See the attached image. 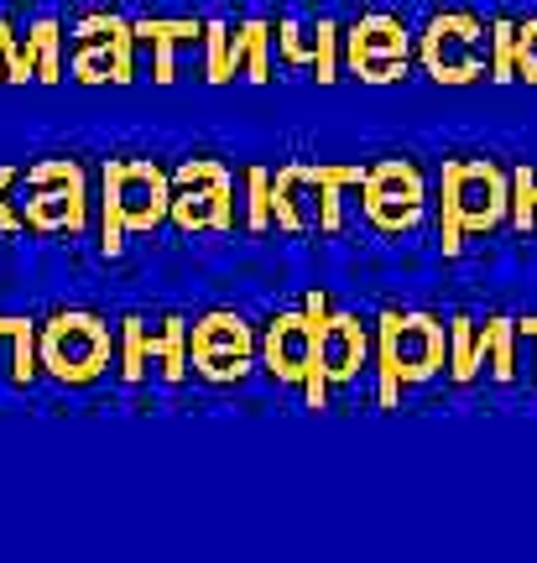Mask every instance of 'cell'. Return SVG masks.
I'll return each instance as SVG.
<instances>
[{
    "mask_svg": "<svg viewBox=\"0 0 537 563\" xmlns=\"http://www.w3.org/2000/svg\"><path fill=\"white\" fill-rule=\"evenodd\" d=\"M350 361H355V340H350V334H335V340H329V371H350Z\"/></svg>",
    "mask_w": 537,
    "mask_h": 563,
    "instance_id": "cell-4",
    "label": "cell"
},
{
    "mask_svg": "<svg viewBox=\"0 0 537 563\" xmlns=\"http://www.w3.org/2000/svg\"><path fill=\"white\" fill-rule=\"evenodd\" d=\"M272 361L282 371H303V365L314 361V334L303 323H282L277 334H272Z\"/></svg>",
    "mask_w": 537,
    "mask_h": 563,
    "instance_id": "cell-2",
    "label": "cell"
},
{
    "mask_svg": "<svg viewBox=\"0 0 537 563\" xmlns=\"http://www.w3.org/2000/svg\"><path fill=\"white\" fill-rule=\"evenodd\" d=\"M100 355V340H95V329L89 323H58L53 329V361L63 371H89Z\"/></svg>",
    "mask_w": 537,
    "mask_h": 563,
    "instance_id": "cell-1",
    "label": "cell"
},
{
    "mask_svg": "<svg viewBox=\"0 0 537 563\" xmlns=\"http://www.w3.org/2000/svg\"><path fill=\"white\" fill-rule=\"evenodd\" d=\"M392 350H397V361H423V344H418V329L407 323L402 334H392Z\"/></svg>",
    "mask_w": 537,
    "mask_h": 563,
    "instance_id": "cell-5",
    "label": "cell"
},
{
    "mask_svg": "<svg viewBox=\"0 0 537 563\" xmlns=\"http://www.w3.org/2000/svg\"><path fill=\"white\" fill-rule=\"evenodd\" d=\"M219 329L209 334V344H204V361H209V371H240V361H245V340H240V329L230 319H215Z\"/></svg>",
    "mask_w": 537,
    "mask_h": 563,
    "instance_id": "cell-3",
    "label": "cell"
}]
</instances>
